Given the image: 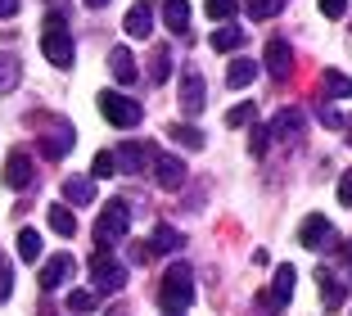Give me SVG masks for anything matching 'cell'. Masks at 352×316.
I'll list each match as a JSON object with an SVG mask.
<instances>
[{
    "label": "cell",
    "mask_w": 352,
    "mask_h": 316,
    "mask_svg": "<svg viewBox=\"0 0 352 316\" xmlns=\"http://www.w3.org/2000/svg\"><path fill=\"white\" fill-rule=\"evenodd\" d=\"M158 303L167 307V312H186L190 303H195V275H190L186 262H172L163 271V285H158Z\"/></svg>",
    "instance_id": "cell-1"
},
{
    "label": "cell",
    "mask_w": 352,
    "mask_h": 316,
    "mask_svg": "<svg viewBox=\"0 0 352 316\" xmlns=\"http://www.w3.org/2000/svg\"><path fill=\"white\" fill-rule=\"evenodd\" d=\"M41 50L54 68H73V36H68V23L63 14H50L45 19V32H41Z\"/></svg>",
    "instance_id": "cell-2"
},
{
    "label": "cell",
    "mask_w": 352,
    "mask_h": 316,
    "mask_svg": "<svg viewBox=\"0 0 352 316\" xmlns=\"http://www.w3.org/2000/svg\"><path fill=\"white\" fill-rule=\"evenodd\" d=\"M131 231V217H126V204L122 199H113V204H104L100 217H95V249H109L118 244L122 235Z\"/></svg>",
    "instance_id": "cell-3"
},
{
    "label": "cell",
    "mask_w": 352,
    "mask_h": 316,
    "mask_svg": "<svg viewBox=\"0 0 352 316\" xmlns=\"http://www.w3.org/2000/svg\"><path fill=\"white\" fill-rule=\"evenodd\" d=\"M126 275H131V271H126L109 249H95V253H91V285L100 289V294H118V289L126 285Z\"/></svg>",
    "instance_id": "cell-4"
},
{
    "label": "cell",
    "mask_w": 352,
    "mask_h": 316,
    "mask_svg": "<svg viewBox=\"0 0 352 316\" xmlns=\"http://www.w3.org/2000/svg\"><path fill=\"white\" fill-rule=\"evenodd\" d=\"M100 113H104V123L118 127V131L140 127V118H145V109H140V104L126 100V95H118V91H100Z\"/></svg>",
    "instance_id": "cell-5"
},
{
    "label": "cell",
    "mask_w": 352,
    "mask_h": 316,
    "mask_svg": "<svg viewBox=\"0 0 352 316\" xmlns=\"http://www.w3.org/2000/svg\"><path fill=\"white\" fill-rule=\"evenodd\" d=\"M298 244H302V249H334V244H339V235H334L330 217H321V213H311V217H302Z\"/></svg>",
    "instance_id": "cell-6"
},
{
    "label": "cell",
    "mask_w": 352,
    "mask_h": 316,
    "mask_svg": "<svg viewBox=\"0 0 352 316\" xmlns=\"http://www.w3.org/2000/svg\"><path fill=\"white\" fill-rule=\"evenodd\" d=\"M267 312H285V307L294 303V266H285L280 262V271H276V280H271V289L258 298Z\"/></svg>",
    "instance_id": "cell-7"
},
{
    "label": "cell",
    "mask_w": 352,
    "mask_h": 316,
    "mask_svg": "<svg viewBox=\"0 0 352 316\" xmlns=\"http://www.w3.org/2000/svg\"><path fill=\"white\" fill-rule=\"evenodd\" d=\"M73 271H77V257H73V253H54L50 262L41 266V289H59V285H68V280H73Z\"/></svg>",
    "instance_id": "cell-8"
},
{
    "label": "cell",
    "mask_w": 352,
    "mask_h": 316,
    "mask_svg": "<svg viewBox=\"0 0 352 316\" xmlns=\"http://www.w3.org/2000/svg\"><path fill=\"white\" fill-rule=\"evenodd\" d=\"M77 145V131H73V123H63V118H54V127H50V136L41 140V154L45 158H63V154Z\"/></svg>",
    "instance_id": "cell-9"
},
{
    "label": "cell",
    "mask_w": 352,
    "mask_h": 316,
    "mask_svg": "<svg viewBox=\"0 0 352 316\" xmlns=\"http://www.w3.org/2000/svg\"><path fill=\"white\" fill-rule=\"evenodd\" d=\"M204 104H208L204 77H199V72H186V77H181V113H186V118H199Z\"/></svg>",
    "instance_id": "cell-10"
},
{
    "label": "cell",
    "mask_w": 352,
    "mask_h": 316,
    "mask_svg": "<svg viewBox=\"0 0 352 316\" xmlns=\"http://www.w3.org/2000/svg\"><path fill=\"white\" fill-rule=\"evenodd\" d=\"M267 136L271 140H298L302 136V109H280L276 118H271Z\"/></svg>",
    "instance_id": "cell-11"
},
{
    "label": "cell",
    "mask_w": 352,
    "mask_h": 316,
    "mask_svg": "<svg viewBox=\"0 0 352 316\" xmlns=\"http://www.w3.org/2000/svg\"><path fill=\"white\" fill-rule=\"evenodd\" d=\"M32 176H36L32 158L23 149H14L10 158H5V185H10V190H23V185H32Z\"/></svg>",
    "instance_id": "cell-12"
},
{
    "label": "cell",
    "mask_w": 352,
    "mask_h": 316,
    "mask_svg": "<svg viewBox=\"0 0 352 316\" xmlns=\"http://www.w3.org/2000/svg\"><path fill=\"white\" fill-rule=\"evenodd\" d=\"M122 28H126V36H135V41H145L149 32H154V5H131L126 10V19H122Z\"/></svg>",
    "instance_id": "cell-13"
},
{
    "label": "cell",
    "mask_w": 352,
    "mask_h": 316,
    "mask_svg": "<svg viewBox=\"0 0 352 316\" xmlns=\"http://www.w3.org/2000/svg\"><path fill=\"white\" fill-rule=\"evenodd\" d=\"M267 68H271V77H289L294 72V50H289V41H267Z\"/></svg>",
    "instance_id": "cell-14"
},
{
    "label": "cell",
    "mask_w": 352,
    "mask_h": 316,
    "mask_svg": "<svg viewBox=\"0 0 352 316\" xmlns=\"http://www.w3.org/2000/svg\"><path fill=\"white\" fill-rule=\"evenodd\" d=\"M158 185H163V190H176V185L186 181V163H181V158H176V154H158Z\"/></svg>",
    "instance_id": "cell-15"
},
{
    "label": "cell",
    "mask_w": 352,
    "mask_h": 316,
    "mask_svg": "<svg viewBox=\"0 0 352 316\" xmlns=\"http://www.w3.org/2000/svg\"><path fill=\"white\" fill-rule=\"evenodd\" d=\"M109 68H113V77L122 86H135V54L126 50V45H113V50H109Z\"/></svg>",
    "instance_id": "cell-16"
},
{
    "label": "cell",
    "mask_w": 352,
    "mask_h": 316,
    "mask_svg": "<svg viewBox=\"0 0 352 316\" xmlns=\"http://www.w3.org/2000/svg\"><path fill=\"white\" fill-rule=\"evenodd\" d=\"M316 285H321V298H325V312H339L343 303H348V294H343V285L334 280L325 266H316Z\"/></svg>",
    "instance_id": "cell-17"
},
{
    "label": "cell",
    "mask_w": 352,
    "mask_h": 316,
    "mask_svg": "<svg viewBox=\"0 0 352 316\" xmlns=\"http://www.w3.org/2000/svg\"><path fill=\"white\" fill-rule=\"evenodd\" d=\"M163 23H167V32L186 36L190 32V0H167L163 5Z\"/></svg>",
    "instance_id": "cell-18"
},
{
    "label": "cell",
    "mask_w": 352,
    "mask_h": 316,
    "mask_svg": "<svg viewBox=\"0 0 352 316\" xmlns=\"http://www.w3.org/2000/svg\"><path fill=\"white\" fill-rule=\"evenodd\" d=\"M113 158H118V172H122V167H126V172H140V167H145L149 163V145H122V149H113Z\"/></svg>",
    "instance_id": "cell-19"
},
{
    "label": "cell",
    "mask_w": 352,
    "mask_h": 316,
    "mask_svg": "<svg viewBox=\"0 0 352 316\" xmlns=\"http://www.w3.org/2000/svg\"><path fill=\"white\" fill-rule=\"evenodd\" d=\"M253 77H258V63L253 59H230L226 63V86H235V91L253 86Z\"/></svg>",
    "instance_id": "cell-20"
},
{
    "label": "cell",
    "mask_w": 352,
    "mask_h": 316,
    "mask_svg": "<svg viewBox=\"0 0 352 316\" xmlns=\"http://www.w3.org/2000/svg\"><path fill=\"white\" fill-rule=\"evenodd\" d=\"M19 77H23L19 54H14V50H0V95H10L14 86H19Z\"/></svg>",
    "instance_id": "cell-21"
},
{
    "label": "cell",
    "mask_w": 352,
    "mask_h": 316,
    "mask_svg": "<svg viewBox=\"0 0 352 316\" xmlns=\"http://www.w3.org/2000/svg\"><path fill=\"white\" fill-rule=\"evenodd\" d=\"M50 231L59 235V240H73V235H77V217H73V208L50 204Z\"/></svg>",
    "instance_id": "cell-22"
},
{
    "label": "cell",
    "mask_w": 352,
    "mask_h": 316,
    "mask_svg": "<svg viewBox=\"0 0 352 316\" xmlns=\"http://www.w3.org/2000/svg\"><path fill=\"white\" fill-rule=\"evenodd\" d=\"M63 199H68L73 208H82V204H91V199H95V190H91L86 176H68V181H63Z\"/></svg>",
    "instance_id": "cell-23"
},
{
    "label": "cell",
    "mask_w": 352,
    "mask_h": 316,
    "mask_svg": "<svg viewBox=\"0 0 352 316\" xmlns=\"http://www.w3.org/2000/svg\"><path fill=\"white\" fill-rule=\"evenodd\" d=\"M176 249H186V235L172 231V226H158V231H154V249H149V253H176Z\"/></svg>",
    "instance_id": "cell-24"
},
{
    "label": "cell",
    "mask_w": 352,
    "mask_h": 316,
    "mask_svg": "<svg viewBox=\"0 0 352 316\" xmlns=\"http://www.w3.org/2000/svg\"><path fill=\"white\" fill-rule=\"evenodd\" d=\"M321 82H325V95H330V100H348V95H352V77L339 72V68H330Z\"/></svg>",
    "instance_id": "cell-25"
},
{
    "label": "cell",
    "mask_w": 352,
    "mask_h": 316,
    "mask_svg": "<svg viewBox=\"0 0 352 316\" xmlns=\"http://www.w3.org/2000/svg\"><path fill=\"white\" fill-rule=\"evenodd\" d=\"M167 136H172L176 145H186V149H204V131L190 127V123H172V127H167Z\"/></svg>",
    "instance_id": "cell-26"
},
{
    "label": "cell",
    "mask_w": 352,
    "mask_h": 316,
    "mask_svg": "<svg viewBox=\"0 0 352 316\" xmlns=\"http://www.w3.org/2000/svg\"><path fill=\"white\" fill-rule=\"evenodd\" d=\"M19 257H23V262H36V257H41V235L32 231V226L19 231Z\"/></svg>",
    "instance_id": "cell-27"
},
{
    "label": "cell",
    "mask_w": 352,
    "mask_h": 316,
    "mask_svg": "<svg viewBox=\"0 0 352 316\" xmlns=\"http://www.w3.org/2000/svg\"><path fill=\"white\" fill-rule=\"evenodd\" d=\"M253 118H258V104L244 100V104H235V109L226 113V127H253Z\"/></svg>",
    "instance_id": "cell-28"
},
{
    "label": "cell",
    "mask_w": 352,
    "mask_h": 316,
    "mask_svg": "<svg viewBox=\"0 0 352 316\" xmlns=\"http://www.w3.org/2000/svg\"><path fill=\"white\" fill-rule=\"evenodd\" d=\"M91 176H100V181H104V176H118V158H113V149H100V154L91 158Z\"/></svg>",
    "instance_id": "cell-29"
},
{
    "label": "cell",
    "mask_w": 352,
    "mask_h": 316,
    "mask_svg": "<svg viewBox=\"0 0 352 316\" xmlns=\"http://www.w3.org/2000/svg\"><path fill=\"white\" fill-rule=\"evenodd\" d=\"M244 10H249V19L267 23V19H276V14H280V0H244Z\"/></svg>",
    "instance_id": "cell-30"
},
{
    "label": "cell",
    "mask_w": 352,
    "mask_h": 316,
    "mask_svg": "<svg viewBox=\"0 0 352 316\" xmlns=\"http://www.w3.org/2000/svg\"><path fill=\"white\" fill-rule=\"evenodd\" d=\"M239 45H244V32L230 28V23L217 32V36H212V50H239Z\"/></svg>",
    "instance_id": "cell-31"
},
{
    "label": "cell",
    "mask_w": 352,
    "mask_h": 316,
    "mask_svg": "<svg viewBox=\"0 0 352 316\" xmlns=\"http://www.w3.org/2000/svg\"><path fill=\"white\" fill-rule=\"evenodd\" d=\"M235 10H239V0H208V19H217V23L235 19Z\"/></svg>",
    "instance_id": "cell-32"
},
{
    "label": "cell",
    "mask_w": 352,
    "mask_h": 316,
    "mask_svg": "<svg viewBox=\"0 0 352 316\" xmlns=\"http://www.w3.org/2000/svg\"><path fill=\"white\" fill-rule=\"evenodd\" d=\"M68 307H73V312L82 316V312H95L100 303H95V294H91V289H73V294H68Z\"/></svg>",
    "instance_id": "cell-33"
},
{
    "label": "cell",
    "mask_w": 352,
    "mask_h": 316,
    "mask_svg": "<svg viewBox=\"0 0 352 316\" xmlns=\"http://www.w3.org/2000/svg\"><path fill=\"white\" fill-rule=\"evenodd\" d=\"M267 145H271L267 127H258V123H253V145H249V149H253V158H262V154H267Z\"/></svg>",
    "instance_id": "cell-34"
},
{
    "label": "cell",
    "mask_w": 352,
    "mask_h": 316,
    "mask_svg": "<svg viewBox=\"0 0 352 316\" xmlns=\"http://www.w3.org/2000/svg\"><path fill=\"white\" fill-rule=\"evenodd\" d=\"M149 77H154L158 86L167 82V50H158V54H154V68H149Z\"/></svg>",
    "instance_id": "cell-35"
},
{
    "label": "cell",
    "mask_w": 352,
    "mask_h": 316,
    "mask_svg": "<svg viewBox=\"0 0 352 316\" xmlns=\"http://www.w3.org/2000/svg\"><path fill=\"white\" fill-rule=\"evenodd\" d=\"M10 294H14V271H10L5 262H0V303H5Z\"/></svg>",
    "instance_id": "cell-36"
},
{
    "label": "cell",
    "mask_w": 352,
    "mask_h": 316,
    "mask_svg": "<svg viewBox=\"0 0 352 316\" xmlns=\"http://www.w3.org/2000/svg\"><path fill=\"white\" fill-rule=\"evenodd\" d=\"M343 10H348V0H321V14H325V19H343Z\"/></svg>",
    "instance_id": "cell-37"
},
{
    "label": "cell",
    "mask_w": 352,
    "mask_h": 316,
    "mask_svg": "<svg viewBox=\"0 0 352 316\" xmlns=\"http://www.w3.org/2000/svg\"><path fill=\"white\" fill-rule=\"evenodd\" d=\"M339 204H343V208H352V172H343V176H339Z\"/></svg>",
    "instance_id": "cell-38"
},
{
    "label": "cell",
    "mask_w": 352,
    "mask_h": 316,
    "mask_svg": "<svg viewBox=\"0 0 352 316\" xmlns=\"http://www.w3.org/2000/svg\"><path fill=\"white\" fill-rule=\"evenodd\" d=\"M334 249H339V257H343V266H348V271H352V240H339V244H334Z\"/></svg>",
    "instance_id": "cell-39"
},
{
    "label": "cell",
    "mask_w": 352,
    "mask_h": 316,
    "mask_svg": "<svg viewBox=\"0 0 352 316\" xmlns=\"http://www.w3.org/2000/svg\"><path fill=\"white\" fill-rule=\"evenodd\" d=\"M321 123L330 127V131H339V127H343V118H339V113H334V109H325V113H321Z\"/></svg>",
    "instance_id": "cell-40"
},
{
    "label": "cell",
    "mask_w": 352,
    "mask_h": 316,
    "mask_svg": "<svg viewBox=\"0 0 352 316\" xmlns=\"http://www.w3.org/2000/svg\"><path fill=\"white\" fill-rule=\"evenodd\" d=\"M14 14H19V0H0V23L14 19Z\"/></svg>",
    "instance_id": "cell-41"
},
{
    "label": "cell",
    "mask_w": 352,
    "mask_h": 316,
    "mask_svg": "<svg viewBox=\"0 0 352 316\" xmlns=\"http://www.w3.org/2000/svg\"><path fill=\"white\" fill-rule=\"evenodd\" d=\"M45 5H50V14H59V10L68 14V0H45Z\"/></svg>",
    "instance_id": "cell-42"
},
{
    "label": "cell",
    "mask_w": 352,
    "mask_h": 316,
    "mask_svg": "<svg viewBox=\"0 0 352 316\" xmlns=\"http://www.w3.org/2000/svg\"><path fill=\"white\" fill-rule=\"evenodd\" d=\"M104 316H131V312H126V307H109V312H104Z\"/></svg>",
    "instance_id": "cell-43"
},
{
    "label": "cell",
    "mask_w": 352,
    "mask_h": 316,
    "mask_svg": "<svg viewBox=\"0 0 352 316\" xmlns=\"http://www.w3.org/2000/svg\"><path fill=\"white\" fill-rule=\"evenodd\" d=\"M86 5H91V10H100V5H109V0H86Z\"/></svg>",
    "instance_id": "cell-44"
},
{
    "label": "cell",
    "mask_w": 352,
    "mask_h": 316,
    "mask_svg": "<svg viewBox=\"0 0 352 316\" xmlns=\"http://www.w3.org/2000/svg\"><path fill=\"white\" fill-rule=\"evenodd\" d=\"M343 123H348V136H352V118H343Z\"/></svg>",
    "instance_id": "cell-45"
},
{
    "label": "cell",
    "mask_w": 352,
    "mask_h": 316,
    "mask_svg": "<svg viewBox=\"0 0 352 316\" xmlns=\"http://www.w3.org/2000/svg\"><path fill=\"white\" fill-rule=\"evenodd\" d=\"M167 316H186V312H167Z\"/></svg>",
    "instance_id": "cell-46"
}]
</instances>
